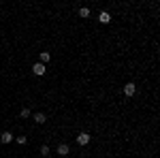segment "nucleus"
Wrapping results in <instances>:
<instances>
[{
	"mask_svg": "<svg viewBox=\"0 0 160 158\" xmlns=\"http://www.w3.org/2000/svg\"><path fill=\"white\" fill-rule=\"evenodd\" d=\"M122 94H124L126 98H132V96L137 94V84H135V81H128V84H124V85H122Z\"/></svg>",
	"mask_w": 160,
	"mask_h": 158,
	"instance_id": "obj_1",
	"label": "nucleus"
},
{
	"mask_svg": "<svg viewBox=\"0 0 160 158\" xmlns=\"http://www.w3.org/2000/svg\"><path fill=\"white\" fill-rule=\"evenodd\" d=\"M30 69H32V73L37 75V77H43V75L47 73V66H45V64H41V62H34Z\"/></svg>",
	"mask_w": 160,
	"mask_h": 158,
	"instance_id": "obj_2",
	"label": "nucleus"
},
{
	"mask_svg": "<svg viewBox=\"0 0 160 158\" xmlns=\"http://www.w3.org/2000/svg\"><path fill=\"white\" fill-rule=\"evenodd\" d=\"M90 139H92V135L86 133V130H81V133L77 135V143H79V145H88V143H90Z\"/></svg>",
	"mask_w": 160,
	"mask_h": 158,
	"instance_id": "obj_3",
	"label": "nucleus"
},
{
	"mask_svg": "<svg viewBox=\"0 0 160 158\" xmlns=\"http://www.w3.org/2000/svg\"><path fill=\"white\" fill-rule=\"evenodd\" d=\"M98 22H100L102 26L111 24V13H109V11H100V13H98Z\"/></svg>",
	"mask_w": 160,
	"mask_h": 158,
	"instance_id": "obj_4",
	"label": "nucleus"
},
{
	"mask_svg": "<svg viewBox=\"0 0 160 158\" xmlns=\"http://www.w3.org/2000/svg\"><path fill=\"white\" fill-rule=\"evenodd\" d=\"M13 139H15V137H13L11 130H4V133L0 135V143H4V145H7V143H11Z\"/></svg>",
	"mask_w": 160,
	"mask_h": 158,
	"instance_id": "obj_5",
	"label": "nucleus"
},
{
	"mask_svg": "<svg viewBox=\"0 0 160 158\" xmlns=\"http://www.w3.org/2000/svg\"><path fill=\"white\" fill-rule=\"evenodd\" d=\"M58 154H60L62 158L68 156V154H71V147H68V143H60V145H58Z\"/></svg>",
	"mask_w": 160,
	"mask_h": 158,
	"instance_id": "obj_6",
	"label": "nucleus"
},
{
	"mask_svg": "<svg viewBox=\"0 0 160 158\" xmlns=\"http://www.w3.org/2000/svg\"><path fill=\"white\" fill-rule=\"evenodd\" d=\"M49 60H51V54H49V51H41V54H38V62H41V64H47Z\"/></svg>",
	"mask_w": 160,
	"mask_h": 158,
	"instance_id": "obj_7",
	"label": "nucleus"
},
{
	"mask_svg": "<svg viewBox=\"0 0 160 158\" xmlns=\"http://www.w3.org/2000/svg\"><path fill=\"white\" fill-rule=\"evenodd\" d=\"M90 15H92V11H90L88 7H81V9H79V17H81V19H88Z\"/></svg>",
	"mask_w": 160,
	"mask_h": 158,
	"instance_id": "obj_8",
	"label": "nucleus"
},
{
	"mask_svg": "<svg viewBox=\"0 0 160 158\" xmlns=\"http://www.w3.org/2000/svg\"><path fill=\"white\" fill-rule=\"evenodd\" d=\"M34 122H37V124H45V122H47V115H45V113H34Z\"/></svg>",
	"mask_w": 160,
	"mask_h": 158,
	"instance_id": "obj_9",
	"label": "nucleus"
},
{
	"mask_svg": "<svg viewBox=\"0 0 160 158\" xmlns=\"http://www.w3.org/2000/svg\"><path fill=\"white\" fill-rule=\"evenodd\" d=\"M49 152H51V150H49V145H41V154H43L45 158L49 156Z\"/></svg>",
	"mask_w": 160,
	"mask_h": 158,
	"instance_id": "obj_10",
	"label": "nucleus"
},
{
	"mask_svg": "<svg viewBox=\"0 0 160 158\" xmlns=\"http://www.w3.org/2000/svg\"><path fill=\"white\" fill-rule=\"evenodd\" d=\"M15 141H17L19 145H26V143H28V137H24V135H22V137H17Z\"/></svg>",
	"mask_w": 160,
	"mask_h": 158,
	"instance_id": "obj_11",
	"label": "nucleus"
},
{
	"mask_svg": "<svg viewBox=\"0 0 160 158\" xmlns=\"http://www.w3.org/2000/svg\"><path fill=\"white\" fill-rule=\"evenodd\" d=\"M19 115H22V118H30V109H28V107H24V109H22V113H19Z\"/></svg>",
	"mask_w": 160,
	"mask_h": 158,
	"instance_id": "obj_12",
	"label": "nucleus"
}]
</instances>
